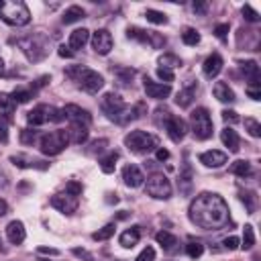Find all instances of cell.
<instances>
[{"label": "cell", "mask_w": 261, "mask_h": 261, "mask_svg": "<svg viewBox=\"0 0 261 261\" xmlns=\"http://www.w3.org/2000/svg\"><path fill=\"white\" fill-rule=\"evenodd\" d=\"M230 173H234V175H239V177H249V175L253 173V167H251L249 161L237 159L234 163H230Z\"/></svg>", "instance_id": "cell-33"}, {"label": "cell", "mask_w": 261, "mask_h": 261, "mask_svg": "<svg viewBox=\"0 0 261 261\" xmlns=\"http://www.w3.org/2000/svg\"><path fill=\"white\" fill-rule=\"evenodd\" d=\"M69 145V139L65 135V130H51V133H45L39 141V147H41V153L43 155H59L65 147Z\"/></svg>", "instance_id": "cell-8"}, {"label": "cell", "mask_w": 261, "mask_h": 261, "mask_svg": "<svg viewBox=\"0 0 261 261\" xmlns=\"http://www.w3.org/2000/svg\"><path fill=\"white\" fill-rule=\"evenodd\" d=\"M163 126H165L167 135H169V139H171L173 143H179V141L186 137V130H188L184 118H179V116H175V114H169V116L165 118Z\"/></svg>", "instance_id": "cell-12"}, {"label": "cell", "mask_w": 261, "mask_h": 261, "mask_svg": "<svg viewBox=\"0 0 261 261\" xmlns=\"http://www.w3.org/2000/svg\"><path fill=\"white\" fill-rule=\"evenodd\" d=\"M155 157H157V161H165V159H169V151L167 149H157Z\"/></svg>", "instance_id": "cell-58"}, {"label": "cell", "mask_w": 261, "mask_h": 261, "mask_svg": "<svg viewBox=\"0 0 261 261\" xmlns=\"http://www.w3.org/2000/svg\"><path fill=\"white\" fill-rule=\"evenodd\" d=\"M41 255H59V251L57 249H53V247H39L37 249Z\"/></svg>", "instance_id": "cell-59"}, {"label": "cell", "mask_w": 261, "mask_h": 261, "mask_svg": "<svg viewBox=\"0 0 261 261\" xmlns=\"http://www.w3.org/2000/svg\"><path fill=\"white\" fill-rule=\"evenodd\" d=\"M106 147H108V139H96V141H92V143H90L88 155H96V153H102Z\"/></svg>", "instance_id": "cell-44"}, {"label": "cell", "mask_w": 261, "mask_h": 261, "mask_svg": "<svg viewBox=\"0 0 261 261\" xmlns=\"http://www.w3.org/2000/svg\"><path fill=\"white\" fill-rule=\"evenodd\" d=\"M194 12H198V14H206L208 12V4L206 2H194Z\"/></svg>", "instance_id": "cell-57"}, {"label": "cell", "mask_w": 261, "mask_h": 261, "mask_svg": "<svg viewBox=\"0 0 261 261\" xmlns=\"http://www.w3.org/2000/svg\"><path fill=\"white\" fill-rule=\"evenodd\" d=\"M6 184H8V181H6V175H4V173H0V188H4Z\"/></svg>", "instance_id": "cell-62"}, {"label": "cell", "mask_w": 261, "mask_h": 261, "mask_svg": "<svg viewBox=\"0 0 261 261\" xmlns=\"http://www.w3.org/2000/svg\"><path fill=\"white\" fill-rule=\"evenodd\" d=\"M35 139H37V130H31V128L20 130V143L22 145H31V143H35Z\"/></svg>", "instance_id": "cell-46"}, {"label": "cell", "mask_w": 261, "mask_h": 261, "mask_svg": "<svg viewBox=\"0 0 261 261\" xmlns=\"http://www.w3.org/2000/svg\"><path fill=\"white\" fill-rule=\"evenodd\" d=\"M71 253H73L75 257L84 259V261H94V255H92L90 251H86V249H80V247H75V249H71Z\"/></svg>", "instance_id": "cell-49"}, {"label": "cell", "mask_w": 261, "mask_h": 261, "mask_svg": "<svg viewBox=\"0 0 261 261\" xmlns=\"http://www.w3.org/2000/svg\"><path fill=\"white\" fill-rule=\"evenodd\" d=\"M241 202L247 206V212L249 214H253L257 210V196H255V192H251V190L241 192Z\"/></svg>", "instance_id": "cell-36"}, {"label": "cell", "mask_w": 261, "mask_h": 261, "mask_svg": "<svg viewBox=\"0 0 261 261\" xmlns=\"http://www.w3.org/2000/svg\"><path fill=\"white\" fill-rule=\"evenodd\" d=\"M226 33H228V22H222V24H216V27H214V35H216L220 41L226 39Z\"/></svg>", "instance_id": "cell-50"}, {"label": "cell", "mask_w": 261, "mask_h": 261, "mask_svg": "<svg viewBox=\"0 0 261 261\" xmlns=\"http://www.w3.org/2000/svg\"><path fill=\"white\" fill-rule=\"evenodd\" d=\"M92 47L96 53L108 55L112 49V35L106 29H98L96 33H92Z\"/></svg>", "instance_id": "cell-15"}, {"label": "cell", "mask_w": 261, "mask_h": 261, "mask_svg": "<svg viewBox=\"0 0 261 261\" xmlns=\"http://www.w3.org/2000/svg\"><path fill=\"white\" fill-rule=\"evenodd\" d=\"M65 75L71 77L73 82H77V86L88 94H98L104 86V77L98 71L84 67V65H73V67L65 69Z\"/></svg>", "instance_id": "cell-3"}, {"label": "cell", "mask_w": 261, "mask_h": 261, "mask_svg": "<svg viewBox=\"0 0 261 261\" xmlns=\"http://www.w3.org/2000/svg\"><path fill=\"white\" fill-rule=\"evenodd\" d=\"M139 239H141V228L139 226H130V228H126L122 234H120V245L122 247H126V249H130V247H135L137 243H139Z\"/></svg>", "instance_id": "cell-29"}, {"label": "cell", "mask_w": 261, "mask_h": 261, "mask_svg": "<svg viewBox=\"0 0 261 261\" xmlns=\"http://www.w3.org/2000/svg\"><path fill=\"white\" fill-rule=\"evenodd\" d=\"M190 220L204 230H218L228 222V204L218 194L202 192L190 204Z\"/></svg>", "instance_id": "cell-1"}, {"label": "cell", "mask_w": 261, "mask_h": 261, "mask_svg": "<svg viewBox=\"0 0 261 261\" xmlns=\"http://www.w3.org/2000/svg\"><path fill=\"white\" fill-rule=\"evenodd\" d=\"M6 237H8V241H10L12 245H20V243L24 241V237H27L24 224H22L20 220L8 222V226H6Z\"/></svg>", "instance_id": "cell-22"}, {"label": "cell", "mask_w": 261, "mask_h": 261, "mask_svg": "<svg viewBox=\"0 0 261 261\" xmlns=\"http://www.w3.org/2000/svg\"><path fill=\"white\" fill-rule=\"evenodd\" d=\"M51 206L63 214H73L77 210V196H71V194H55L51 196Z\"/></svg>", "instance_id": "cell-14"}, {"label": "cell", "mask_w": 261, "mask_h": 261, "mask_svg": "<svg viewBox=\"0 0 261 261\" xmlns=\"http://www.w3.org/2000/svg\"><path fill=\"white\" fill-rule=\"evenodd\" d=\"M200 163H204L206 167H222L226 163V153L224 151H216V149H210V151H204L200 153Z\"/></svg>", "instance_id": "cell-19"}, {"label": "cell", "mask_w": 261, "mask_h": 261, "mask_svg": "<svg viewBox=\"0 0 261 261\" xmlns=\"http://www.w3.org/2000/svg\"><path fill=\"white\" fill-rule=\"evenodd\" d=\"M145 18L149 22H153V24H165L167 22V16L163 12H159V10H153V8H147L145 10Z\"/></svg>", "instance_id": "cell-39"}, {"label": "cell", "mask_w": 261, "mask_h": 261, "mask_svg": "<svg viewBox=\"0 0 261 261\" xmlns=\"http://www.w3.org/2000/svg\"><path fill=\"white\" fill-rule=\"evenodd\" d=\"M186 253H188V257L198 259V257L204 253V245H202V243H198V241H190V243L186 245Z\"/></svg>", "instance_id": "cell-42"}, {"label": "cell", "mask_w": 261, "mask_h": 261, "mask_svg": "<svg viewBox=\"0 0 261 261\" xmlns=\"http://www.w3.org/2000/svg\"><path fill=\"white\" fill-rule=\"evenodd\" d=\"M222 120L232 124V122H239V116H237L234 110H222Z\"/></svg>", "instance_id": "cell-53"}, {"label": "cell", "mask_w": 261, "mask_h": 261, "mask_svg": "<svg viewBox=\"0 0 261 261\" xmlns=\"http://www.w3.org/2000/svg\"><path fill=\"white\" fill-rule=\"evenodd\" d=\"M57 53H59L61 57H73V51H69V47H65V45H61V47L57 49Z\"/></svg>", "instance_id": "cell-60"}, {"label": "cell", "mask_w": 261, "mask_h": 261, "mask_svg": "<svg viewBox=\"0 0 261 261\" xmlns=\"http://www.w3.org/2000/svg\"><path fill=\"white\" fill-rule=\"evenodd\" d=\"M86 16V12H84V8L82 6H69L65 12H63V16H61V20H63V24H71V22H77V20H82Z\"/></svg>", "instance_id": "cell-31"}, {"label": "cell", "mask_w": 261, "mask_h": 261, "mask_svg": "<svg viewBox=\"0 0 261 261\" xmlns=\"http://www.w3.org/2000/svg\"><path fill=\"white\" fill-rule=\"evenodd\" d=\"M114 230H116V226L110 222V224H106V226H102L100 230H96L94 234H92V239L94 241H108L112 234H114Z\"/></svg>", "instance_id": "cell-40"}, {"label": "cell", "mask_w": 261, "mask_h": 261, "mask_svg": "<svg viewBox=\"0 0 261 261\" xmlns=\"http://www.w3.org/2000/svg\"><path fill=\"white\" fill-rule=\"evenodd\" d=\"M145 94L149 98H155V100H165L171 94V86L169 84L153 82L151 77H145Z\"/></svg>", "instance_id": "cell-16"}, {"label": "cell", "mask_w": 261, "mask_h": 261, "mask_svg": "<svg viewBox=\"0 0 261 261\" xmlns=\"http://www.w3.org/2000/svg\"><path fill=\"white\" fill-rule=\"evenodd\" d=\"M126 37H128V39H135V41H139V43L151 45L153 49H159V47L165 45V37H161V35L155 33V31H145V29H139V27H128Z\"/></svg>", "instance_id": "cell-11"}, {"label": "cell", "mask_w": 261, "mask_h": 261, "mask_svg": "<svg viewBox=\"0 0 261 261\" xmlns=\"http://www.w3.org/2000/svg\"><path fill=\"white\" fill-rule=\"evenodd\" d=\"M6 212H8V204H6V200L0 198V216H4Z\"/></svg>", "instance_id": "cell-61"}, {"label": "cell", "mask_w": 261, "mask_h": 261, "mask_svg": "<svg viewBox=\"0 0 261 261\" xmlns=\"http://www.w3.org/2000/svg\"><path fill=\"white\" fill-rule=\"evenodd\" d=\"M135 261H155V249L153 247H145Z\"/></svg>", "instance_id": "cell-47"}, {"label": "cell", "mask_w": 261, "mask_h": 261, "mask_svg": "<svg viewBox=\"0 0 261 261\" xmlns=\"http://www.w3.org/2000/svg\"><path fill=\"white\" fill-rule=\"evenodd\" d=\"M181 41H184L186 45L194 47V45H198V43H200V33H198L196 29H192V27H186V29H184V33H181Z\"/></svg>", "instance_id": "cell-37"}, {"label": "cell", "mask_w": 261, "mask_h": 261, "mask_svg": "<svg viewBox=\"0 0 261 261\" xmlns=\"http://www.w3.org/2000/svg\"><path fill=\"white\" fill-rule=\"evenodd\" d=\"M192 179H194V171L190 167V163L186 161L184 163V169L179 171V179H177V188L184 196H190L192 194Z\"/></svg>", "instance_id": "cell-24"}, {"label": "cell", "mask_w": 261, "mask_h": 261, "mask_svg": "<svg viewBox=\"0 0 261 261\" xmlns=\"http://www.w3.org/2000/svg\"><path fill=\"white\" fill-rule=\"evenodd\" d=\"M190 124H192V133L198 141H206L212 137V130H214V124H212V118H210V112L206 108H196L192 114H190Z\"/></svg>", "instance_id": "cell-7"}, {"label": "cell", "mask_w": 261, "mask_h": 261, "mask_svg": "<svg viewBox=\"0 0 261 261\" xmlns=\"http://www.w3.org/2000/svg\"><path fill=\"white\" fill-rule=\"evenodd\" d=\"M194 96H196V84H188L186 88H181V90L177 92V96H175V104H177L179 108H188V106L192 104Z\"/></svg>", "instance_id": "cell-27"}, {"label": "cell", "mask_w": 261, "mask_h": 261, "mask_svg": "<svg viewBox=\"0 0 261 261\" xmlns=\"http://www.w3.org/2000/svg\"><path fill=\"white\" fill-rule=\"evenodd\" d=\"M222 245H224V249L234 251V249H239V239H237V237H226V239L222 241Z\"/></svg>", "instance_id": "cell-52"}, {"label": "cell", "mask_w": 261, "mask_h": 261, "mask_svg": "<svg viewBox=\"0 0 261 261\" xmlns=\"http://www.w3.org/2000/svg\"><path fill=\"white\" fill-rule=\"evenodd\" d=\"M253 245H255V230H253L251 224H245V228H243V241H241L239 247H243L245 251H251Z\"/></svg>", "instance_id": "cell-34"}, {"label": "cell", "mask_w": 261, "mask_h": 261, "mask_svg": "<svg viewBox=\"0 0 261 261\" xmlns=\"http://www.w3.org/2000/svg\"><path fill=\"white\" fill-rule=\"evenodd\" d=\"M14 102H12V98L8 96V94H0V114L6 118V122H12L14 120Z\"/></svg>", "instance_id": "cell-30"}, {"label": "cell", "mask_w": 261, "mask_h": 261, "mask_svg": "<svg viewBox=\"0 0 261 261\" xmlns=\"http://www.w3.org/2000/svg\"><path fill=\"white\" fill-rule=\"evenodd\" d=\"M116 73L122 77V82H124V84H126L128 80H133V75H135V71H133V69H116Z\"/></svg>", "instance_id": "cell-55"}, {"label": "cell", "mask_w": 261, "mask_h": 261, "mask_svg": "<svg viewBox=\"0 0 261 261\" xmlns=\"http://www.w3.org/2000/svg\"><path fill=\"white\" fill-rule=\"evenodd\" d=\"M18 47L24 51L29 61H41L49 53V39L43 33H35V35H29V37L20 39Z\"/></svg>", "instance_id": "cell-6"}, {"label": "cell", "mask_w": 261, "mask_h": 261, "mask_svg": "<svg viewBox=\"0 0 261 261\" xmlns=\"http://www.w3.org/2000/svg\"><path fill=\"white\" fill-rule=\"evenodd\" d=\"M159 63H161V67H167V69H173V67H177V65H181V59H179L177 55H171V53H165V55H161V57H159Z\"/></svg>", "instance_id": "cell-41"}, {"label": "cell", "mask_w": 261, "mask_h": 261, "mask_svg": "<svg viewBox=\"0 0 261 261\" xmlns=\"http://www.w3.org/2000/svg\"><path fill=\"white\" fill-rule=\"evenodd\" d=\"M155 239H157V243L161 245V249H163L165 253H177V251H179V241H177V237H173L171 232L161 230V232L155 234Z\"/></svg>", "instance_id": "cell-23"}, {"label": "cell", "mask_w": 261, "mask_h": 261, "mask_svg": "<svg viewBox=\"0 0 261 261\" xmlns=\"http://www.w3.org/2000/svg\"><path fill=\"white\" fill-rule=\"evenodd\" d=\"M0 143H8V126L6 120L0 118Z\"/></svg>", "instance_id": "cell-54"}, {"label": "cell", "mask_w": 261, "mask_h": 261, "mask_svg": "<svg viewBox=\"0 0 261 261\" xmlns=\"http://www.w3.org/2000/svg\"><path fill=\"white\" fill-rule=\"evenodd\" d=\"M157 75H159V80H163L165 84H171V82L175 80L173 69H167V67H157Z\"/></svg>", "instance_id": "cell-45"}, {"label": "cell", "mask_w": 261, "mask_h": 261, "mask_svg": "<svg viewBox=\"0 0 261 261\" xmlns=\"http://www.w3.org/2000/svg\"><path fill=\"white\" fill-rule=\"evenodd\" d=\"M90 39V31L88 29H75L69 35V49H82Z\"/></svg>", "instance_id": "cell-28"}, {"label": "cell", "mask_w": 261, "mask_h": 261, "mask_svg": "<svg viewBox=\"0 0 261 261\" xmlns=\"http://www.w3.org/2000/svg\"><path fill=\"white\" fill-rule=\"evenodd\" d=\"M245 130L251 137H261V124L255 118H245Z\"/></svg>", "instance_id": "cell-43"}, {"label": "cell", "mask_w": 261, "mask_h": 261, "mask_svg": "<svg viewBox=\"0 0 261 261\" xmlns=\"http://www.w3.org/2000/svg\"><path fill=\"white\" fill-rule=\"evenodd\" d=\"M243 16H245L249 22H257V20H259V14H257V10H253L249 4H245V6H243Z\"/></svg>", "instance_id": "cell-48"}, {"label": "cell", "mask_w": 261, "mask_h": 261, "mask_svg": "<svg viewBox=\"0 0 261 261\" xmlns=\"http://www.w3.org/2000/svg\"><path fill=\"white\" fill-rule=\"evenodd\" d=\"M61 114H63V118H67L69 122H77V124H86V126L92 122V114H90L86 108L77 106V104H67V106H63V108H61Z\"/></svg>", "instance_id": "cell-13"}, {"label": "cell", "mask_w": 261, "mask_h": 261, "mask_svg": "<svg viewBox=\"0 0 261 261\" xmlns=\"http://www.w3.org/2000/svg\"><path fill=\"white\" fill-rule=\"evenodd\" d=\"M10 98H12V102H14V104H24V102H29V100L33 98V90L16 88V90L10 94Z\"/></svg>", "instance_id": "cell-38"}, {"label": "cell", "mask_w": 261, "mask_h": 261, "mask_svg": "<svg viewBox=\"0 0 261 261\" xmlns=\"http://www.w3.org/2000/svg\"><path fill=\"white\" fill-rule=\"evenodd\" d=\"M247 94H249V98H253V100H259V98H261L259 86H247Z\"/></svg>", "instance_id": "cell-56"}, {"label": "cell", "mask_w": 261, "mask_h": 261, "mask_svg": "<svg viewBox=\"0 0 261 261\" xmlns=\"http://www.w3.org/2000/svg\"><path fill=\"white\" fill-rule=\"evenodd\" d=\"M65 135H67L69 143L82 145V143H86V141H88V135H90V130H88V126H86V124H77V122H71V124H69V128L65 130Z\"/></svg>", "instance_id": "cell-20"}, {"label": "cell", "mask_w": 261, "mask_h": 261, "mask_svg": "<svg viewBox=\"0 0 261 261\" xmlns=\"http://www.w3.org/2000/svg\"><path fill=\"white\" fill-rule=\"evenodd\" d=\"M0 20L10 27H24L31 22L29 6L20 0H0Z\"/></svg>", "instance_id": "cell-4"}, {"label": "cell", "mask_w": 261, "mask_h": 261, "mask_svg": "<svg viewBox=\"0 0 261 261\" xmlns=\"http://www.w3.org/2000/svg\"><path fill=\"white\" fill-rule=\"evenodd\" d=\"M82 190H84V188H82V184H77V181H69V184L65 186V192L71 194V196H80Z\"/></svg>", "instance_id": "cell-51"}, {"label": "cell", "mask_w": 261, "mask_h": 261, "mask_svg": "<svg viewBox=\"0 0 261 261\" xmlns=\"http://www.w3.org/2000/svg\"><path fill=\"white\" fill-rule=\"evenodd\" d=\"M27 120L33 126H41V124H47V122H59V120H63V114L55 106L39 104L31 112H27Z\"/></svg>", "instance_id": "cell-9"}, {"label": "cell", "mask_w": 261, "mask_h": 261, "mask_svg": "<svg viewBox=\"0 0 261 261\" xmlns=\"http://www.w3.org/2000/svg\"><path fill=\"white\" fill-rule=\"evenodd\" d=\"M212 92H214V98H216L218 102H224V104L234 102V92L228 88L226 82H216L214 88H212Z\"/></svg>", "instance_id": "cell-26"}, {"label": "cell", "mask_w": 261, "mask_h": 261, "mask_svg": "<svg viewBox=\"0 0 261 261\" xmlns=\"http://www.w3.org/2000/svg\"><path fill=\"white\" fill-rule=\"evenodd\" d=\"M100 108L106 114V118L112 120V122H116V124H126L130 120L143 116V112H145V104L143 102H139L135 106H126L124 100L118 94H114V92H108V94L102 96Z\"/></svg>", "instance_id": "cell-2"}, {"label": "cell", "mask_w": 261, "mask_h": 261, "mask_svg": "<svg viewBox=\"0 0 261 261\" xmlns=\"http://www.w3.org/2000/svg\"><path fill=\"white\" fill-rule=\"evenodd\" d=\"M241 71H243L245 80L249 82V86H259V77H261V73H259V65H257V61H253V59H249V61H241Z\"/></svg>", "instance_id": "cell-21"}, {"label": "cell", "mask_w": 261, "mask_h": 261, "mask_svg": "<svg viewBox=\"0 0 261 261\" xmlns=\"http://www.w3.org/2000/svg\"><path fill=\"white\" fill-rule=\"evenodd\" d=\"M220 139H222L224 147H228V151H230V153H237V151L241 149V139H239V135H237V130H234V128L224 126V128H222V133H220Z\"/></svg>", "instance_id": "cell-25"}, {"label": "cell", "mask_w": 261, "mask_h": 261, "mask_svg": "<svg viewBox=\"0 0 261 261\" xmlns=\"http://www.w3.org/2000/svg\"><path fill=\"white\" fill-rule=\"evenodd\" d=\"M122 179H124V184H126L128 188H139V186H143L145 175H143V171H141L135 163H128V165H124V169H122Z\"/></svg>", "instance_id": "cell-17"}, {"label": "cell", "mask_w": 261, "mask_h": 261, "mask_svg": "<svg viewBox=\"0 0 261 261\" xmlns=\"http://www.w3.org/2000/svg\"><path fill=\"white\" fill-rule=\"evenodd\" d=\"M145 190L155 200H167L171 196V184L163 173H153L151 177H147Z\"/></svg>", "instance_id": "cell-10"}, {"label": "cell", "mask_w": 261, "mask_h": 261, "mask_svg": "<svg viewBox=\"0 0 261 261\" xmlns=\"http://www.w3.org/2000/svg\"><path fill=\"white\" fill-rule=\"evenodd\" d=\"M124 145L128 151L137 153V155H147L151 151L157 149L159 145V139L147 130H130L126 137H124Z\"/></svg>", "instance_id": "cell-5"}, {"label": "cell", "mask_w": 261, "mask_h": 261, "mask_svg": "<svg viewBox=\"0 0 261 261\" xmlns=\"http://www.w3.org/2000/svg\"><path fill=\"white\" fill-rule=\"evenodd\" d=\"M222 65H224V61H222V57H220L218 53L208 55V57H206V61H204V65H202L204 75H206L208 80H214V77L222 71Z\"/></svg>", "instance_id": "cell-18"}, {"label": "cell", "mask_w": 261, "mask_h": 261, "mask_svg": "<svg viewBox=\"0 0 261 261\" xmlns=\"http://www.w3.org/2000/svg\"><path fill=\"white\" fill-rule=\"evenodd\" d=\"M2 71H4V61L0 59V75H2Z\"/></svg>", "instance_id": "cell-63"}, {"label": "cell", "mask_w": 261, "mask_h": 261, "mask_svg": "<svg viewBox=\"0 0 261 261\" xmlns=\"http://www.w3.org/2000/svg\"><path fill=\"white\" fill-rule=\"evenodd\" d=\"M116 161H118V153H116V151H114V153H108L106 157L100 159V169H102L104 173H112L114 167H116Z\"/></svg>", "instance_id": "cell-35"}, {"label": "cell", "mask_w": 261, "mask_h": 261, "mask_svg": "<svg viewBox=\"0 0 261 261\" xmlns=\"http://www.w3.org/2000/svg\"><path fill=\"white\" fill-rule=\"evenodd\" d=\"M10 161L18 167H39V169H47V163L45 161H39V159H29V157H22V155H12Z\"/></svg>", "instance_id": "cell-32"}]
</instances>
